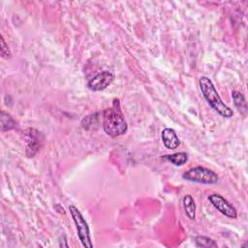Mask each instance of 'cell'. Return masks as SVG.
I'll use <instances>...</instances> for the list:
<instances>
[{
	"mask_svg": "<svg viewBox=\"0 0 248 248\" xmlns=\"http://www.w3.org/2000/svg\"><path fill=\"white\" fill-rule=\"evenodd\" d=\"M102 115L103 129L108 136L116 138L124 135L127 132L128 125L121 110L120 102L118 99H114L112 106L106 108L102 112Z\"/></svg>",
	"mask_w": 248,
	"mask_h": 248,
	"instance_id": "1",
	"label": "cell"
},
{
	"mask_svg": "<svg viewBox=\"0 0 248 248\" xmlns=\"http://www.w3.org/2000/svg\"><path fill=\"white\" fill-rule=\"evenodd\" d=\"M199 85L203 98L218 114L225 118H231L233 115L232 109L222 101L212 80L208 77H202L199 80Z\"/></svg>",
	"mask_w": 248,
	"mask_h": 248,
	"instance_id": "2",
	"label": "cell"
},
{
	"mask_svg": "<svg viewBox=\"0 0 248 248\" xmlns=\"http://www.w3.org/2000/svg\"><path fill=\"white\" fill-rule=\"evenodd\" d=\"M69 211H70V214L75 222L77 232H78V236L80 242L82 243V245L84 247L92 248L93 244H92L91 236H90V229H89V226H88L85 218L83 217L81 212L78 209V207H76L73 204L69 205Z\"/></svg>",
	"mask_w": 248,
	"mask_h": 248,
	"instance_id": "3",
	"label": "cell"
},
{
	"mask_svg": "<svg viewBox=\"0 0 248 248\" xmlns=\"http://www.w3.org/2000/svg\"><path fill=\"white\" fill-rule=\"evenodd\" d=\"M182 177L185 180L202 183V184H215L218 181V174L210 169L198 166L186 170Z\"/></svg>",
	"mask_w": 248,
	"mask_h": 248,
	"instance_id": "4",
	"label": "cell"
},
{
	"mask_svg": "<svg viewBox=\"0 0 248 248\" xmlns=\"http://www.w3.org/2000/svg\"><path fill=\"white\" fill-rule=\"evenodd\" d=\"M208 200L211 204L226 217L231 219H235L237 217V211L235 207L231 204L223 196L214 193L208 196Z\"/></svg>",
	"mask_w": 248,
	"mask_h": 248,
	"instance_id": "5",
	"label": "cell"
},
{
	"mask_svg": "<svg viewBox=\"0 0 248 248\" xmlns=\"http://www.w3.org/2000/svg\"><path fill=\"white\" fill-rule=\"evenodd\" d=\"M114 79L112 73L108 71H103L98 73L87 82V87L92 91H102L109 86Z\"/></svg>",
	"mask_w": 248,
	"mask_h": 248,
	"instance_id": "6",
	"label": "cell"
},
{
	"mask_svg": "<svg viewBox=\"0 0 248 248\" xmlns=\"http://www.w3.org/2000/svg\"><path fill=\"white\" fill-rule=\"evenodd\" d=\"M25 141H26V155L33 157L41 146L42 140L40 139L39 131L29 128L25 131Z\"/></svg>",
	"mask_w": 248,
	"mask_h": 248,
	"instance_id": "7",
	"label": "cell"
},
{
	"mask_svg": "<svg viewBox=\"0 0 248 248\" xmlns=\"http://www.w3.org/2000/svg\"><path fill=\"white\" fill-rule=\"evenodd\" d=\"M163 143L168 149H175L179 146L180 140L176 132L171 128H165L161 134Z\"/></svg>",
	"mask_w": 248,
	"mask_h": 248,
	"instance_id": "8",
	"label": "cell"
},
{
	"mask_svg": "<svg viewBox=\"0 0 248 248\" xmlns=\"http://www.w3.org/2000/svg\"><path fill=\"white\" fill-rule=\"evenodd\" d=\"M232 98L233 101V104L235 106V108H237V110L242 114V115H246L247 112V105H246V101H245V97L244 95L239 92V91H232Z\"/></svg>",
	"mask_w": 248,
	"mask_h": 248,
	"instance_id": "9",
	"label": "cell"
},
{
	"mask_svg": "<svg viewBox=\"0 0 248 248\" xmlns=\"http://www.w3.org/2000/svg\"><path fill=\"white\" fill-rule=\"evenodd\" d=\"M182 203H183V207H184L186 216L190 220H194L196 218V203H195L192 196H190V195L184 196Z\"/></svg>",
	"mask_w": 248,
	"mask_h": 248,
	"instance_id": "10",
	"label": "cell"
},
{
	"mask_svg": "<svg viewBox=\"0 0 248 248\" xmlns=\"http://www.w3.org/2000/svg\"><path fill=\"white\" fill-rule=\"evenodd\" d=\"M0 119H1V130L2 132L10 131L16 127V121L14 118L9 114L8 112L1 110L0 113Z\"/></svg>",
	"mask_w": 248,
	"mask_h": 248,
	"instance_id": "11",
	"label": "cell"
},
{
	"mask_svg": "<svg viewBox=\"0 0 248 248\" xmlns=\"http://www.w3.org/2000/svg\"><path fill=\"white\" fill-rule=\"evenodd\" d=\"M164 158L169 160L174 166H182L188 161V155L185 152H177L173 154H168Z\"/></svg>",
	"mask_w": 248,
	"mask_h": 248,
	"instance_id": "12",
	"label": "cell"
},
{
	"mask_svg": "<svg viewBox=\"0 0 248 248\" xmlns=\"http://www.w3.org/2000/svg\"><path fill=\"white\" fill-rule=\"evenodd\" d=\"M195 243H196L197 247L211 248V247H217L218 246L217 243L213 239H211L207 236H203V235L202 236V235L196 236L195 237Z\"/></svg>",
	"mask_w": 248,
	"mask_h": 248,
	"instance_id": "13",
	"label": "cell"
},
{
	"mask_svg": "<svg viewBox=\"0 0 248 248\" xmlns=\"http://www.w3.org/2000/svg\"><path fill=\"white\" fill-rule=\"evenodd\" d=\"M1 41V46H0V52H1V56L5 59H9L12 57V52L8 46V44L5 42L4 38L1 37L0 39Z\"/></svg>",
	"mask_w": 248,
	"mask_h": 248,
	"instance_id": "14",
	"label": "cell"
}]
</instances>
